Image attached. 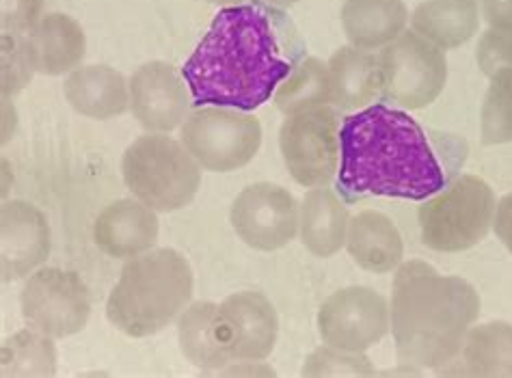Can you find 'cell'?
Here are the masks:
<instances>
[{
    "mask_svg": "<svg viewBox=\"0 0 512 378\" xmlns=\"http://www.w3.org/2000/svg\"><path fill=\"white\" fill-rule=\"evenodd\" d=\"M178 340L184 357L199 370H223L234 361L223 340L219 305L210 301L184 309L178 320Z\"/></svg>",
    "mask_w": 512,
    "mask_h": 378,
    "instance_id": "cell-23",
    "label": "cell"
},
{
    "mask_svg": "<svg viewBox=\"0 0 512 378\" xmlns=\"http://www.w3.org/2000/svg\"><path fill=\"white\" fill-rule=\"evenodd\" d=\"M266 3H271V5H275V7H281V9H284V7L294 5L296 0H266Z\"/></svg>",
    "mask_w": 512,
    "mask_h": 378,
    "instance_id": "cell-35",
    "label": "cell"
},
{
    "mask_svg": "<svg viewBox=\"0 0 512 378\" xmlns=\"http://www.w3.org/2000/svg\"><path fill=\"white\" fill-rule=\"evenodd\" d=\"M191 106V89L171 63L152 61L132 74L130 108L145 130L171 132L180 128Z\"/></svg>",
    "mask_w": 512,
    "mask_h": 378,
    "instance_id": "cell-13",
    "label": "cell"
},
{
    "mask_svg": "<svg viewBox=\"0 0 512 378\" xmlns=\"http://www.w3.org/2000/svg\"><path fill=\"white\" fill-rule=\"evenodd\" d=\"M57 348L52 337L18 331L3 342V376H55Z\"/></svg>",
    "mask_w": 512,
    "mask_h": 378,
    "instance_id": "cell-27",
    "label": "cell"
},
{
    "mask_svg": "<svg viewBox=\"0 0 512 378\" xmlns=\"http://www.w3.org/2000/svg\"><path fill=\"white\" fill-rule=\"evenodd\" d=\"M193 270L175 249H150L130 258L106 301V318L130 337L156 335L193 299Z\"/></svg>",
    "mask_w": 512,
    "mask_h": 378,
    "instance_id": "cell-4",
    "label": "cell"
},
{
    "mask_svg": "<svg viewBox=\"0 0 512 378\" xmlns=\"http://www.w3.org/2000/svg\"><path fill=\"white\" fill-rule=\"evenodd\" d=\"M450 363L456 370L446 374L512 376V324L495 320L471 327L461 353Z\"/></svg>",
    "mask_w": 512,
    "mask_h": 378,
    "instance_id": "cell-25",
    "label": "cell"
},
{
    "mask_svg": "<svg viewBox=\"0 0 512 378\" xmlns=\"http://www.w3.org/2000/svg\"><path fill=\"white\" fill-rule=\"evenodd\" d=\"M480 137L484 145L512 141V67H502L491 76V87L480 113Z\"/></svg>",
    "mask_w": 512,
    "mask_h": 378,
    "instance_id": "cell-28",
    "label": "cell"
},
{
    "mask_svg": "<svg viewBox=\"0 0 512 378\" xmlns=\"http://www.w3.org/2000/svg\"><path fill=\"white\" fill-rule=\"evenodd\" d=\"M121 175L145 206L156 212H175L195 199L201 165L184 143L167 134H145L124 152Z\"/></svg>",
    "mask_w": 512,
    "mask_h": 378,
    "instance_id": "cell-5",
    "label": "cell"
},
{
    "mask_svg": "<svg viewBox=\"0 0 512 378\" xmlns=\"http://www.w3.org/2000/svg\"><path fill=\"white\" fill-rule=\"evenodd\" d=\"M50 255V225L46 214L26 201H7L0 210V275L3 281L22 279Z\"/></svg>",
    "mask_w": 512,
    "mask_h": 378,
    "instance_id": "cell-15",
    "label": "cell"
},
{
    "mask_svg": "<svg viewBox=\"0 0 512 378\" xmlns=\"http://www.w3.org/2000/svg\"><path fill=\"white\" fill-rule=\"evenodd\" d=\"M493 227L497 238H500L504 242V247L512 253V193L502 197L500 204H497Z\"/></svg>",
    "mask_w": 512,
    "mask_h": 378,
    "instance_id": "cell-33",
    "label": "cell"
},
{
    "mask_svg": "<svg viewBox=\"0 0 512 378\" xmlns=\"http://www.w3.org/2000/svg\"><path fill=\"white\" fill-rule=\"evenodd\" d=\"M346 249L368 273H392L402 264L404 242L396 223L379 210L359 212L350 219Z\"/></svg>",
    "mask_w": 512,
    "mask_h": 378,
    "instance_id": "cell-19",
    "label": "cell"
},
{
    "mask_svg": "<svg viewBox=\"0 0 512 378\" xmlns=\"http://www.w3.org/2000/svg\"><path fill=\"white\" fill-rule=\"evenodd\" d=\"M305 42L288 13L266 0L221 9L182 67L193 106L255 111L305 59Z\"/></svg>",
    "mask_w": 512,
    "mask_h": 378,
    "instance_id": "cell-2",
    "label": "cell"
},
{
    "mask_svg": "<svg viewBox=\"0 0 512 378\" xmlns=\"http://www.w3.org/2000/svg\"><path fill=\"white\" fill-rule=\"evenodd\" d=\"M467 156L469 145L458 134L376 102L342 119L335 191L346 204L370 197L426 201L458 178Z\"/></svg>",
    "mask_w": 512,
    "mask_h": 378,
    "instance_id": "cell-1",
    "label": "cell"
},
{
    "mask_svg": "<svg viewBox=\"0 0 512 378\" xmlns=\"http://www.w3.org/2000/svg\"><path fill=\"white\" fill-rule=\"evenodd\" d=\"M413 31L441 50L467 44L478 33L476 0H426L413 11Z\"/></svg>",
    "mask_w": 512,
    "mask_h": 378,
    "instance_id": "cell-24",
    "label": "cell"
},
{
    "mask_svg": "<svg viewBox=\"0 0 512 378\" xmlns=\"http://www.w3.org/2000/svg\"><path fill=\"white\" fill-rule=\"evenodd\" d=\"M392 329V312L383 294L372 288L350 286L333 292L320 305L318 331L333 348L366 353Z\"/></svg>",
    "mask_w": 512,
    "mask_h": 378,
    "instance_id": "cell-11",
    "label": "cell"
},
{
    "mask_svg": "<svg viewBox=\"0 0 512 378\" xmlns=\"http://www.w3.org/2000/svg\"><path fill=\"white\" fill-rule=\"evenodd\" d=\"M495 195L478 175H458L417 210L422 242L433 251L458 253L487 238L495 219Z\"/></svg>",
    "mask_w": 512,
    "mask_h": 378,
    "instance_id": "cell-6",
    "label": "cell"
},
{
    "mask_svg": "<svg viewBox=\"0 0 512 378\" xmlns=\"http://www.w3.org/2000/svg\"><path fill=\"white\" fill-rule=\"evenodd\" d=\"M24 57L35 72L57 76L76 70L85 57V33L63 13H48L20 39Z\"/></svg>",
    "mask_w": 512,
    "mask_h": 378,
    "instance_id": "cell-17",
    "label": "cell"
},
{
    "mask_svg": "<svg viewBox=\"0 0 512 378\" xmlns=\"http://www.w3.org/2000/svg\"><path fill=\"white\" fill-rule=\"evenodd\" d=\"M478 65L489 76L512 67V29H489L480 37Z\"/></svg>",
    "mask_w": 512,
    "mask_h": 378,
    "instance_id": "cell-30",
    "label": "cell"
},
{
    "mask_svg": "<svg viewBox=\"0 0 512 378\" xmlns=\"http://www.w3.org/2000/svg\"><path fill=\"white\" fill-rule=\"evenodd\" d=\"M219 318L225 346L234 359L260 361L273 353L279 316L262 292L229 294L219 305Z\"/></svg>",
    "mask_w": 512,
    "mask_h": 378,
    "instance_id": "cell-14",
    "label": "cell"
},
{
    "mask_svg": "<svg viewBox=\"0 0 512 378\" xmlns=\"http://www.w3.org/2000/svg\"><path fill=\"white\" fill-rule=\"evenodd\" d=\"M338 191L316 186L301 204V242L316 258H333L346 247L350 214Z\"/></svg>",
    "mask_w": 512,
    "mask_h": 378,
    "instance_id": "cell-18",
    "label": "cell"
},
{
    "mask_svg": "<svg viewBox=\"0 0 512 378\" xmlns=\"http://www.w3.org/2000/svg\"><path fill=\"white\" fill-rule=\"evenodd\" d=\"M275 104L286 115L331 104L329 65L320 59L305 57L303 63L284 80V85L277 89Z\"/></svg>",
    "mask_w": 512,
    "mask_h": 378,
    "instance_id": "cell-26",
    "label": "cell"
},
{
    "mask_svg": "<svg viewBox=\"0 0 512 378\" xmlns=\"http://www.w3.org/2000/svg\"><path fill=\"white\" fill-rule=\"evenodd\" d=\"M180 139L201 169L229 173L249 165L260 152V119L225 106H201L186 117Z\"/></svg>",
    "mask_w": 512,
    "mask_h": 378,
    "instance_id": "cell-7",
    "label": "cell"
},
{
    "mask_svg": "<svg viewBox=\"0 0 512 378\" xmlns=\"http://www.w3.org/2000/svg\"><path fill=\"white\" fill-rule=\"evenodd\" d=\"M20 307L31 329L63 340L87 327L91 296L85 281L72 270L42 268L24 281Z\"/></svg>",
    "mask_w": 512,
    "mask_h": 378,
    "instance_id": "cell-10",
    "label": "cell"
},
{
    "mask_svg": "<svg viewBox=\"0 0 512 378\" xmlns=\"http://www.w3.org/2000/svg\"><path fill=\"white\" fill-rule=\"evenodd\" d=\"M372 361L363 353L322 346L307 357L303 376H372Z\"/></svg>",
    "mask_w": 512,
    "mask_h": 378,
    "instance_id": "cell-29",
    "label": "cell"
},
{
    "mask_svg": "<svg viewBox=\"0 0 512 378\" xmlns=\"http://www.w3.org/2000/svg\"><path fill=\"white\" fill-rule=\"evenodd\" d=\"M158 229L154 208L139 199H119L98 214L93 223V242L109 258L130 260L154 249Z\"/></svg>",
    "mask_w": 512,
    "mask_h": 378,
    "instance_id": "cell-16",
    "label": "cell"
},
{
    "mask_svg": "<svg viewBox=\"0 0 512 378\" xmlns=\"http://www.w3.org/2000/svg\"><path fill=\"white\" fill-rule=\"evenodd\" d=\"M480 307V294L463 277L441 275L420 260L402 262L392 290V335L400 366L439 370L456 359Z\"/></svg>",
    "mask_w": 512,
    "mask_h": 378,
    "instance_id": "cell-3",
    "label": "cell"
},
{
    "mask_svg": "<svg viewBox=\"0 0 512 378\" xmlns=\"http://www.w3.org/2000/svg\"><path fill=\"white\" fill-rule=\"evenodd\" d=\"M232 219L236 236L258 251L284 249L299 234L301 208L290 191L271 182L247 186L234 199Z\"/></svg>",
    "mask_w": 512,
    "mask_h": 378,
    "instance_id": "cell-12",
    "label": "cell"
},
{
    "mask_svg": "<svg viewBox=\"0 0 512 378\" xmlns=\"http://www.w3.org/2000/svg\"><path fill=\"white\" fill-rule=\"evenodd\" d=\"M63 91L74 111L91 119H111L130 108V85L109 65L78 67Z\"/></svg>",
    "mask_w": 512,
    "mask_h": 378,
    "instance_id": "cell-20",
    "label": "cell"
},
{
    "mask_svg": "<svg viewBox=\"0 0 512 378\" xmlns=\"http://www.w3.org/2000/svg\"><path fill=\"white\" fill-rule=\"evenodd\" d=\"M208 3L223 5V7H234V5H240V3H247V0H208Z\"/></svg>",
    "mask_w": 512,
    "mask_h": 378,
    "instance_id": "cell-34",
    "label": "cell"
},
{
    "mask_svg": "<svg viewBox=\"0 0 512 378\" xmlns=\"http://www.w3.org/2000/svg\"><path fill=\"white\" fill-rule=\"evenodd\" d=\"M383 98L409 111L433 104L448 80L446 54L415 31L402 33L379 54Z\"/></svg>",
    "mask_w": 512,
    "mask_h": 378,
    "instance_id": "cell-9",
    "label": "cell"
},
{
    "mask_svg": "<svg viewBox=\"0 0 512 378\" xmlns=\"http://www.w3.org/2000/svg\"><path fill=\"white\" fill-rule=\"evenodd\" d=\"M39 9V0L31 3V0H16L11 3V13L5 16V26H13V29H33L35 26V16Z\"/></svg>",
    "mask_w": 512,
    "mask_h": 378,
    "instance_id": "cell-32",
    "label": "cell"
},
{
    "mask_svg": "<svg viewBox=\"0 0 512 378\" xmlns=\"http://www.w3.org/2000/svg\"><path fill=\"white\" fill-rule=\"evenodd\" d=\"M340 130L342 119L329 106L288 115L279 132V147L296 184L327 186L338 175Z\"/></svg>",
    "mask_w": 512,
    "mask_h": 378,
    "instance_id": "cell-8",
    "label": "cell"
},
{
    "mask_svg": "<svg viewBox=\"0 0 512 378\" xmlns=\"http://www.w3.org/2000/svg\"><path fill=\"white\" fill-rule=\"evenodd\" d=\"M407 22L402 0H346L342 9L344 33L361 50L389 46L404 33Z\"/></svg>",
    "mask_w": 512,
    "mask_h": 378,
    "instance_id": "cell-22",
    "label": "cell"
},
{
    "mask_svg": "<svg viewBox=\"0 0 512 378\" xmlns=\"http://www.w3.org/2000/svg\"><path fill=\"white\" fill-rule=\"evenodd\" d=\"M331 104L338 111H357L383 91L379 57L355 46L340 48L329 61Z\"/></svg>",
    "mask_w": 512,
    "mask_h": 378,
    "instance_id": "cell-21",
    "label": "cell"
},
{
    "mask_svg": "<svg viewBox=\"0 0 512 378\" xmlns=\"http://www.w3.org/2000/svg\"><path fill=\"white\" fill-rule=\"evenodd\" d=\"M480 5L491 29H512V0H480Z\"/></svg>",
    "mask_w": 512,
    "mask_h": 378,
    "instance_id": "cell-31",
    "label": "cell"
}]
</instances>
